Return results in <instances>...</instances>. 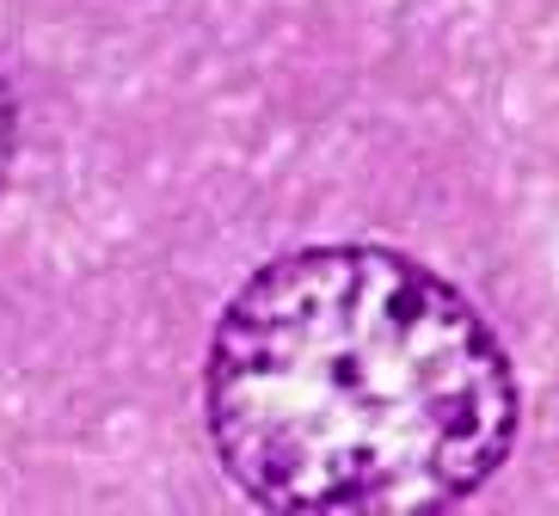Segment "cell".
<instances>
[{"mask_svg":"<svg viewBox=\"0 0 559 516\" xmlns=\"http://www.w3.org/2000/svg\"><path fill=\"white\" fill-rule=\"evenodd\" d=\"M13 135H19V111H13V86H7V74H0V179H7V167H13Z\"/></svg>","mask_w":559,"mask_h":516,"instance_id":"7a4b0ae2","label":"cell"},{"mask_svg":"<svg viewBox=\"0 0 559 516\" xmlns=\"http://www.w3.org/2000/svg\"><path fill=\"white\" fill-rule=\"evenodd\" d=\"M203 418L228 480L289 516H418L516 449V369L474 301L388 247H308L215 320Z\"/></svg>","mask_w":559,"mask_h":516,"instance_id":"6da1fadb","label":"cell"}]
</instances>
